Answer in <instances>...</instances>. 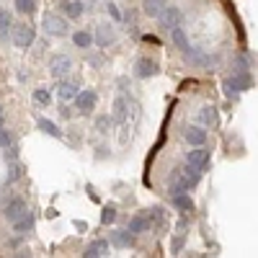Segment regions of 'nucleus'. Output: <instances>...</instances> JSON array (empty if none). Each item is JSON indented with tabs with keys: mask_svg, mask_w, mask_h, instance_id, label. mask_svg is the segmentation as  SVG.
Masks as SVG:
<instances>
[{
	"mask_svg": "<svg viewBox=\"0 0 258 258\" xmlns=\"http://www.w3.org/2000/svg\"><path fill=\"white\" fill-rule=\"evenodd\" d=\"M41 29H44L47 36H57V39L68 36V31H70L68 18L59 16V13H52V11H47L44 16H41Z\"/></svg>",
	"mask_w": 258,
	"mask_h": 258,
	"instance_id": "f257e3e1",
	"label": "nucleus"
},
{
	"mask_svg": "<svg viewBox=\"0 0 258 258\" xmlns=\"http://www.w3.org/2000/svg\"><path fill=\"white\" fill-rule=\"evenodd\" d=\"M170 181H176L183 191H191V188H197V186H199V181H202V170H199V168H194L191 163H186L183 168H176V170H173Z\"/></svg>",
	"mask_w": 258,
	"mask_h": 258,
	"instance_id": "f03ea898",
	"label": "nucleus"
},
{
	"mask_svg": "<svg viewBox=\"0 0 258 258\" xmlns=\"http://www.w3.org/2000/svg\"><path fill=\"white\" fill-rule=\"evenodd\" d=\"M158 21H160V26L165 31H170L173 26H181V21H183V11L178 6H165L160 13H158Z\"/></svg>",
	"mask_w": 258,
	"mask_h": 258,
	"instance_id": "7ed1b4c3",
	"label": "nucleus"
},
{
	"mask_svg": "<svg viewBox=\"0 0 258 258\" xmlns=\"http://www.w3.org/2000/svg\"><path fill=\"white\" fill-rule=\"evenodd\" d=\"M73 101H75V109H78V114L88 116V114L96 109V101H98V96H96V91L85 88V91H78V96H75Z\"/></svg>",
	"mask_w": 258,
	"mask_h": 258,
	"instance_id": "20e7f679",
	"label": "nucleus"
},
{
	"mask_svg": "<svg viewBox=\"0 0 258 258\" xmlns=\"http://www.w3.org/2000/svg\"><path fill=\"white\" fill-rule=\"evenodd\" d=\"M34 36H36L34 26L21 24V26H16V29H13V44H16L18 49H29V47L34 44Z\"/></svg>",
	"mask_w": 258,
	"mask_h": 258,
	"instance_id": "39448f33",
	"label": "nucleus"
},
{
	"mask_svg": "<svg viewBox=\"0 0 258 258\" xmlns=\"http://www.w3.org/2000/svg\"><path fill=\"white\" fill-rule=\"evenodd\" d=\"M70 68H73V59H70L68 54H54V57L49 59V73H52V78H57V80L68 78Z\"/></svg>",
	"mask_w": 258,
	"mask_h": 258,
	"instance_id": "423d86ee",
	"label": "nucleus"
},
{
	"mask_svg": "<svg viewBox=\"0 0 258 258\" xmlns=\"http://www.w3.org/2000/svg\"><path fill=\"white\" fill-rule=\"evenodd\" d=\"M186 163H191L194 168H199L204 173V170H209V150L197 145V150H188V153H186Z\"/></svg>",
	"mask_w": 258,
	"mask_h": 258,
	"instance_id": "0eeeda50",
	"label": "nucleus"
},
{
	"mask_svg": "<svg viewBox=\"0 0 258 258\" xmlns=\"http://www.w3.org/2000/svg\"><path fill=\"white\" fill-rule=\"evenodd\" d=\"M26 212H29V207H26L24 199H11V202L6 204V209H3V214H6L8 222H16L18 217H24Z\"/></svg>",
	"mask_w": 258,
	"mask_h": 258,
	"instance_id": "6e6552de",
	"label": "nucleus"
},
{
	"mask_svg": "<svg viewBox=\"0 0 258 258\" xmlns=\"http://www.w3.org/2000/svg\"><path fill=\"white\" fill-rule=\"evenodd\" d=\"M93 41H96L101 49H106L109 44H114V29H111L109 24H101L98 31H96V36H93Z\"/></svg>",
	"mask_w": 258,
	"mask_h": 258,
	"instance_id": "1a4fd4ad",
	"label": "nucleus"
},
{
	"mask_svg": "<svg viewBox=\"0 0 258 258\" xmlns=\"http://www.w3.org/2000/svg\"><path fill=\"white\" fill-rule=\"evenodd\" d=\"M183 137H186V142L188 145H204L207 142V129H202V126H186L183 129Z\"/></svg>",
	"mask_w": 258,
	"mask_h": 258,
	"instance_id": "9d476101",
	"label": "nucleus"
},
{
	"mask_svg": "<svg viewBox=\"0 0 258 258\" xmlns=\"http://www.w3.org/2000/svg\"><path fill=\"white\" fill-rule=\"evenodd\" d=\"M111 243L116 248H132L135 245V235L129 232V230H114L111 232Z\"/></svg>",
	"mask_w": 258,
	"mask_h": 258,
	"instance_id": "9b49d317",
	"label": "nucleus"
},
{
	"mask_svg": "<svg viewBox=\"0 0 258 258\" xmlns=\"http://www.w3.org/2000/svg\"><path fill=\"white\" fill-rule=\"evenodd\" d=\"M150 225H153V222H150L147 214H135V217L129 220V232H132V235L147 232V230H150Z\"/></svg>",
	"mask_w": 258,
	"mask_h": 258,
	"instance_id": "f8f14e48",
	"label": "nucleus"
},
{
	"mask_svg": "<svg viewBox=\"0 0 258 258\" xmlns=\"http://www.w3.org/2000/svg\"><path fill=\"white\" fill-rule=\"evenodd\" d=\"M158 73V68H155V62L153 59H137V64H135V75L137 78H150V75H155Z\"/></svg>",
	"mask_w": 258,
	"mask_h": 258,
	"instance_id": "ddd939ff",
	"label": "nucleus"
},
{
	"mask_svg": "<svg viewBox=\"0 0 258 258\" xmlns=\"http://www.w3.org/2000/svg\"><path fill=\"white\" fill-rule=\"evenodd\" d=\"M168 6V0H142V13L150 18H158V13Z\"/></svg>",
	"mask_w": 258,
	"mask_h": 258,
	"instance_id": "4468645a",
	"label": "nucleus"
},
{
	"mask_svg": "<svg viewBox=\"0 0 258 258\" xmlns=\"http://www.w3.org/2000/svg\"><path fill=\"white\" fill-rule=\"evenodd\" d=\"M11 29H13V16H11V11L0 8V39H3V41L11 36Z\"/></svg>",
	"mask_w": 258,
	"mask_h": 258,
	"instance_id": "2eb2a0df",
	"label": "nucleus"
},
{
	"mask_svg": "<svg viewBox=\"0 0 258 258\" xmlns=\"http://www.w3.org/2000/svg\"><path fill=\"white\" fill-rule=\"evenodd\" d=\"M57 96H59V101H64V103H68V101H73V98L78 96V85H75V83H68V80H64V83H59Z\"/></svg>",
	"mask_w": 258,
	"mask_h": 258,
	"instance_id": "dca6fc26",
	"label": "nucleus"
},
{
	"mask_svg": "<svg viewBox=\"0 0 258 258\" xmlns=\"http://www.w3.org/2000/svg\"><path fill=\"white\" fill-rule=\"evenodd\" d=\"M106 253H109V240H93L85 248V255L88 258H98V255H106Z\"/></svg>",
	"mask_w": 258,
	"mask_h": 258,
	"instance_id": "f3484780",
	"label": "nucleus"
},
{
	"mask_svg": "<svg viewBox=\"0 0 258 258\" xmlns=\"http://www.w3.org/2000/svg\"><path fill=\"white\" fill-rule=\"evenodd\" d=\"M83 3H80V0H64V3H62V13L64 16H68V18H78V16H83Z\"/></svg>",
	"mask_w": 258,
	"mask_h": 258,
	"instance_id": "a211bd4d",
	"label": "nucleus"
},
{
	"mask_svg": "<svg viewBox=\"0 0 258 258\" xmlns=\"http://www.w3.org/2000/svg\"><path fill=\"white\" fill-rule=\"evenodd\" d=\"M126 109H129V103H126V98L124 96H119L116 101H114V121H119V124H124L126 121Z\"/></svg>",
	"mask_w": 258,
	"mask_h": 258,
	"instance_id": "6ab92c4d",
	"label": "nucleus"
},
{
	"mask_svg": "<svg viewBox=\"0 0 258 258\" xmlns=\"http://www.w3.org/2000/svg\"><path fill=\"white\" fill-rule=\"evenodd\" d=\"M73 44H75L78 49H88V47L93 44V34H91V31H75V34H73Z\"/></svg>",
	"mask_w": 258,
	"mask_h": 258,
	"instance_id": "aec40b11",
	"label": "nucleus"
},
{
	"mask_svg": "<svg viewBox=\"0 0 258 258\" xmlns=\"http://www.w3.org/2000/svg\"><path fill=\"white\" fill-rule=\"evenodd\" d=\"M170 204H173L176 209H186V212L194 209V202H191V197H186V191L183 194H176V197H170Z\"/></svg>",
	"mask_w": 258,
	"mask_h": 258,
	"instance_id": "412c9836",
	"label": "nucleus"
},
{
	"mask_svg": "<svg viewBox=\"0 0 258 258\" xmlns=\"http://www.w3.org/2000/svg\"><path fill=\"white\" fill-rule=\"evenodd\" d=\"M170 39H173V44H176L181 52L188 47V39H186V34H183L181 26H173V29H170Z\"/></svg>",
	"mask_w": 258,
	"mask_h": 258,
	"instance_id": "4be33fe9",
	"label": "nucleus"
},
{
	"mask_svg": "<svg viewBox=\"0 0 258 258\" xmlns=\"http://www.w3.org/2000/svg\"><path fill=\"white\" fill-rule=\"evenodd\" d=\"M31 227H34V217H31L29 212L24 214V217H18V220L13 222V230H16V232H21V235H24V232H29Z\"/></svg>",
	"mask_w": 258,
	"mask_h": 258,
	"instance_id": "5701e85b",
	"label": "nucleus"
},
{
	"mask_svg": "<svg viewBox=\"0 0 258 258\" xmlns=\"http://www.w3.org/2000/svg\"><path fill=\"white\" fill-rule=\"evenodd\" d=\"M13 6H16V11H18V13H26V16H29V13H34V11H36V6H39V3H36V0H13Z\"/></svg>",
	"mask_w": 258,
	"mask_h": 258,
	"instance_id": "b1692460",
	"label": "nucleus"
},
{
	"mask_svg": "<svg viewBox=\"0 0 258 258\" xmlns=\"http://www.w3.org/2000/svg\"><path fill=\"white\" fill-rule=\"evenodd\" d=\"M39 129H41V132H47V135H52L54 140H62V132H59L52 121H47V119H39Z\"/></svg>",
	"mask_w": 258,
	"mask_h": 258,
	"instance_id": "393cba45",
	"label": "nucleus"
},
{
	"mask_svg": "<svg viewBox=\"0 0 258 258\" xmlns=\"http://www.w3.org/2000/svg\"><path fill=\"white\" fill-rule=\"evenodd\" d=\"M34 101L41 103V106H49V103H52V93H49L47 88H36V91H34Z\"/></svg>",
	"mask_w": 258,
	"mask_h": 258,
	"instance_id": "a878e982",
	"label": "nucleus"
},
{
	"mask_svg": "<svg viewBox=\"0 0 258 258\" xmlns=\"http://www.w3.org/2000/svg\"><path fill=\"white\" fill-rule=\"evenodd\" d=\"M111 124H114V119H111L109 114H103V116L96 119V129H98L101 135H103V132H109V126H111Z\"/></svg>",
	"mask_w": 258,
	"mask_h": 258,
	"instance_id": "bb28decb",
	"label": "nucleus"
},
{
	"mask_svg": "<svg viewBox=\"0 0 258 258\" xmlns=\"http://www.w3.org/2000/svg\"><path fill=\"white\" fill-rule=\"evenodd\" d=\"M114 220H116V209H114V207H106V209L101 212V222H103V225H111Z\"/></svg>",
	"mask_w": 258,
	"mask_h": 258,
	"instance_id": "cd10ccee",
	"label": "nucleus"
},
{
	"mask_svg": "<svg viewBox=\"0 0 258 258\" xmlns=\"http://www.w3.org/2000/svg\"><path fill=\"white\" fill-rule=\"evenodd\" d=\"M202 121H204V124H214V121H217V116H214V109H212V106H204V109H202Z\"/></svg>",
	"mask_w": 258,
	"mask_h": 258,
	"instance_id": "c85d7f7f",
	"label": "nucleus"
},
{
	"mask_svg": "<svg viewBox=\"0 0 258 258\" xmlns=\"http://www.w3.org/2000/svg\"><path fill=\"white\" fill-rule=\"evenodd\" d=\"M11 145V135H8V129H3V124H0V150H6Z\"/></svg>",
	"mask_w": 258,
	"mask_h": 258,
	"instance_id": "c756f323",
	"label": "nucleus"
},
{
	"mask_svg": "<svg viewBox=\"0 0 258 258\" xmlns=\"http://www.w3.org/2000/svg\"><path fill=\"white\" fill-rule=\"evenodd\" d=\"M106 11H109V16H111L114 21H119V18H121V13H119V8H116L114 3H109V6H106Z\"/></svg>",
	"mask_w": 258,
	"mask_h": 258,
	"instance_id": "7c9ffc66",
	"label": "nucleus"
},
{
	"mask_svg": "<svg viewBox=\"0 0 258 258\" xmlns=\"http://www.w3.org/2000/svg\"><path fill=\"white\" fill-rule=\"evenodd\" d=\"M181 245H183V238H176L173 240V250H181Z\"/></svg>",
	"mask_w": 258,
	"mask_h": 258,
	"instance_id": "2f4dec72",
	"label": "nucleus"
},
{
	"mask_svg": "<svg viewBox=\"0 0 258 258\" xmlns=\"http://www.w3.org/2000/svg\"><path fill=\"white\" fill-rule=\"evenodd\" d=\"M0 124H3V109H0Z\"/></svg>",
	"mask_w": 258,
	"mask_h": 258,
	"instance_id": "473e14b6",
	"label": "nucleus"
}]
</instances>
